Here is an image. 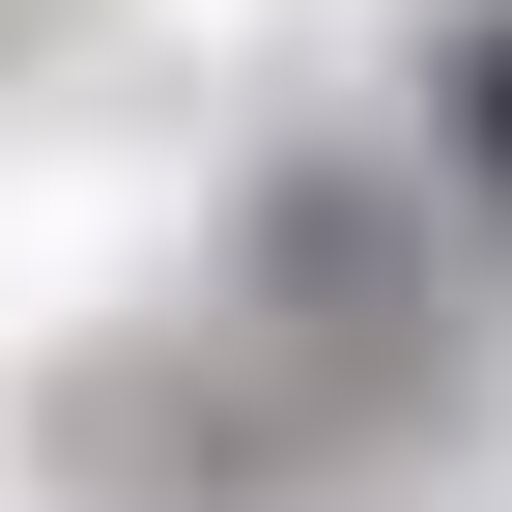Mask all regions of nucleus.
Here are the masks:
<instances>
[{
  "label": "nucleus",
  "instance_id": "1",
  "mask_svg": "<svg viewBox=\"0 0 512 512\" xmlns=\"http://www.w3.org/2000/svg\"><path fill=\"white\" fill-rule=\"evenodd\" d=\"M427 143H456V200L512 228V0H456V29H427Z\"/></svg>",
  "mask_w": 512,
  "mask_h": 512
}]
</instances>
